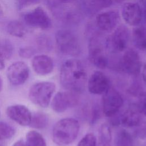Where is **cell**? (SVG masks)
<instances>
[{
    "mask_svg": "<svg viewBox=\"0 0 146 146\" xmlns=\"http://www.w3.org/2000/svg\"><path fill=\"white\" fill-rule=\"evenodd\" d=\"M59 78L65 89L78 94L84 91L88 80L83 63L75 58L68 59L63 63Z\"/></svg>",
    "mask_w": 146,
    "mask_h": 146,
    "instance_id": "1",
    "label": "cell"
},
{
    "mask_svg": "<svg viewBox=\"0 0 146 146\" xmlns=\"http://www.w3.org/2000/svg\"><path fill=\"white\" fill-rule=\"evenodd\" d=\"M80 129L78 120L66 117L59 120L52 129V140L58 146H67L77 138Z\"/></svg>",
    "mask_w": 146,
    "mask_h": 146,
    "instance_id": "2",
    "label": "cell"
},
{
    "mask_svg": "<svg viewBox=\"0 0 146 146\" xmlns=\"http://www.w3.org/2000/svg\"><path fill=\"white\" fill-rule=\"evenodd\" d=\"M54 15L66 22H75L80 17L77 0H45Z\"/></svg>",
    "mask_w": 146,
    "mask_h": 146,
    "instance_id": "3",
    "label": "cell"
},
{
    "mask_svg": "<svg viewBox=\"0 0 146 146\" xmlns=\"http://www.w3.org/2000/svg\"><path fill=\"white\" fill-rule=\"evenodd\" d=\"M55 88V84L53 82H38L30 87L29 98L34 104L43 108H46L50 103Z\"/></svg>",
    "mask_w": 146,
    "mask_h": 146,
    "instance_id": "4",
    "label": "cell"
},
{
    "mask_svg": "<svg viewBox=\"0 0 146 146\" xmlns=\"http://www.w3.org/2000/svg\"><path fill=\"white\" fill-rule=\"evenodd\" d=\"M55 40L59 51L67 55L77 56L81 51V47L77 36L68 30H59L55 35Z\"/></svg>",
    "mask_w": 146,
    "mask_h": 146,
    "instance_id": "5",
    "label": "cell"
},
{
    "mask_svg": "<svg viewBox=\"0 0 146 146\" xmlns=\"http://www.w3.org/2000/svg\"><path fill=\"white\" fill-rule=\"evenodd\" d=\"M123 104V99L117 90L110 86L103 94L102 110L107 117L114 116Z\"/></svg>",
    "mask_w": 146,
    "mask_h": 146,
    "instance_id": "6",
    "label": "cell"
},
{
    "mask_svg": "<svg viewBox=\"0 0 146 146\" xmlns=\"http://www.w3.org/2000/svg\"><path fill=\"white\" fill-rule=\"evenodd\" d=\"M129 36L128 28L124 25H119L107 38L106 46L113 52H122L127 48Z\"/></svg>",
    "mask_w": 146,
    "mask_h": 146,
    "instance_id": "7",
    "label": "cell"
},
{
    "mask_svg": "<svg viewBox=\"0 0 146 146\" xmlns=\"http://www.w3.org/2000/svg\"><path fill=\"white\" fill-rule=\"evenodd\" d=\"M23 20L29 26L46 30L52 26V22L47 12L41 7H37L26 13Z\"/></svg>",
    "mask_w": 146,
    "mask_h": 146,
    "instance_id": "8",
    "label": "cell"
},
{
    "mask_svg": "<svg viewBox=\"0 0 146 146\" xmlns=\"http://www.w3.org/2000/svg\"><path fill=\"white\" fill-rule=\"evenodd\" d=\"M77 94L68 90L58 92L51 103L52 110L57 113H62L75 106L78 102Z\"/></svg>",
    "mask_w": 146,
    "mask_h": 146,
    "instance_id": "9",
    "label": "cell"
},
{
    "mask_svg": "<svg viewBox=\"0 0 146 146\" xmlns=\"http://www.w3.org/2000/svg\"><path fill=\"white\" fill-rule=\"evenodd\" d=\"M88 56L91 63L96 67L104 69L108 65V59L104 47L97 38L90 39L88 44Z\"/></svg>",
    "mask_w": 146,
    "mask_h": 146,
    "instance_id": "10",
    "label": "cell"
},
{
    "mask_svg": "<svg viewBox=\"0 0 146 146\" xmlns=\"http://www.w3.org/2000/svg\"><path fill=\"white\" fill-rule=\"evenodd\" d=\"M30 70L23 62L18 61L12 63L6 71L7 78L14 86H19L25 83L28 79Z\"/></svg>",
    "mask_w": 146,
    "mask_h": 146,
    "instance_id": "11",
    "label": "cell"
},
{
    "mask_svg": "<svg viewBox=\"0 0 146 146\" xmlns=\"http://www.w3.org/2000/svg\"><path fill=\"white\" fill-rule=\"evenodd\" d=\"M87 86L88 91L94 95H103L110 87V80L103 72H94L87 80Z\"/></svg>",
    "mask_w": 146,
    "mask_h": 146,
    "instance_id": "12",
    "label": "cell"
},
{
    "mask_svg": "<svg viewBox=\"0 0 146 146\" xmlns=\"http://www.w3.org/2000/svg\"><path fill=\"white\" fill-rule=\"evenodd\" d=\"M121 65L123 70L128 74L137 75L141 68L139 55L132 48L126 50L122 56Z\"/></svg>",
    "mask_w": 146,
    "mask_h": 146,
    "instance_id": "13",
    "label": "cell"
},
{
    "mask_svg": "<svg viewBox=\"0 0 146 146\" xmlns=\"http://www.w3.org/2000/svg\"><path fill=\"white\" fill-rule=\"evenodd\" d=\"M119 21V14L115 10H109L102 12L97 15L96 24L102 31H113L117 26Z\"/></svg>",
    "mask_w": 146,
    "mask_h": 146,
    "instance_id": "14",
    "label": "cell"
},
{
    "mask_svg": "<svg viewBox=\"0 0 146 146\" xmlns=\"http://www.w3.org/2000/svg\"><path fill=\"white\" fill-rule=\"evenodd\" d=\"M6 114L10 119L22 126L29 125L32 116L29 109L21 104L9 106L6 109Z\"/></svg>",
    "mask_w": 146,
    "mask_h": 146,
    "instance_id": "15",
    "label": "cell"
},
{
    "mask_svg": "<svg viewBox=\"0 0 146 146\" xmlns=\"http://www.w3.org/2000/svg\"><path fill=\"white\" fill-rule=\"evenodd\" d=\"M121 16L124 22L132 26H138L142 19V11L136 2L125 3L122 8Z\"/></svg>",
    "mask_w": 146,
    "mask_h": 146,
    "instance_id": "16",
    "label": "cell"
},
{
    "mask_svg": "<svg viewBox=\"0 0 146 146\" xmlns=\"http://www.w3.org/2000/svg\"><path fill=\"white\" fill-rule=\"evenodd\" d=\"M34 71L40 75H46L50 74L54 69L52 59L46 55L35 56L31 62Z\"/></svg>",
    "mask_w": 146,
    "mask_h": 146,
    "instance_id": "17",
    "label": "cell"
},
{
    "mask_svg": "<svg viewBox=\"0 0 146 146\" xmlns=\"http://www.w3.org/2000/svg\"><path fill=\"white\" fill-rule=\"evenodd\" d=\"M141 113L137 107L127 109L120 116L119 122L124 127L132 128L138 126L141 122Z\"/></svg>",
    "mask_w": 146,
    "mask_h": 146,
    "instance_id": "18",
    "label": "cell"
},
{
    "mask_svg": "<svg viewBox=\"0 0 146 146\" xmlns=\"http://www.w3.org/2000/svg\"><path fill=\"white\" fill-rule=\"evenodd\" d=\"M132 40L134 45L141 50H146V29L140 26L135 27L132 31Z\"/></svg>",
    "mask_w": 146,
    "mask_h": 146,
    "instance_id": "19",
    "label": "cell"
},
{
    "mask_svg": "<svg viewBox=\"0 0 146 146\" xmlns=\"http://www.w3.org/2000/svg\"><path fill=\"white\" fill-rule=\"evenodd\" d=\"M98 146H111L112 133L110 125L107 123H103L99 130Z\"/></svg>",
    "mask_w": 146,
    "mask_h": 146,
    "instance_id": "20",
    "label": "cell"
},
{
    "mask_svg": "<svg viewBox=\"0 0 146 146\" xmlns=\"http://www.w3.org/2000/svg\"><path fill=\"white\" fill-rule=\"evenodd\" d=\"M48 116L42 112H36L32 115L29 125L35 129H41L46 128L48 124Z\"/></svg>",
    "mask_w": 146,
    "mask_h": 146,
    "instance_id": "21",
    "label": "cell"
},
{
    "mask_svg": "<svg viewBox=\"0 0 146 146\" xmlns=\"http://www.w3.org/2000/svg\"><path fill=\"white\" fill-rule=\"evenodd\" d=\"M27 146H47L43 136L36 131H30L26 135Z\"/></svg>",
    "mask_w": 146,
    "mask_h": 146,
    "instance_id": "22",
    "label": "cell"
},
{
    "mask_svg": "<svg viewBox=\"0 0 146 146\" xmlns=\"http://www.w3.org/2000/svg\"><path fill=\"white\" fill-rule=\"evenodd\" d=\"M7 30L11 35L18 38L23 37L26 33V29L23 23L15 20L8 23Z\"/></svg>",
    "mask_w": 146,
    "mask_h": 146,
    "instance_id": "23",
    "label": "cell"
},
{
    "mask_svg": "<svg viewBox=\"0 0 146 146\" xmlns=\"http://www.w3.org/2000/svg\"><path fill=\"white\" fill-rule=\"evenodd\" d=\"M112 2V0H85L87 7L94 12L108 7Z\"/></svg>",
    "mask_w": 146,
    "mask_h": 146,
    "instance_id": "24",
    "label": "cell"
},
{
    "mask_svg": "<svg viewBox=\"0 0 146 146\" xmlns=\"http://www.w3.org/2000/svg\"><path fill=\"white\" fill-rule=\"evenodd\" d=\"M115 142L116 146H133L132 136L125 129H121L118 132Z\"/></svg>",
    "mask_w": 146,
    "mask_h": 146,
    "instance_id": "25",
    "label": "cell"
},
{
    "mask_svg": "<svg viewBox=\"0 0 146 146\" xmlns=\"http://www.w3.org/2000/svg\"><path fill=\"white\" fill-rule=\"evenodd\" d=\"M15 133V128L9 124L0 121V138L9 139L11 138Z\"/></svg>",
    "mask_w": 146,
    "mask_h": 146,
    "instance_id": "26",
    "label": "cell"
},
{
    "mask_svg": "<svg viewBox=\"0 0 146 146\" xmlns=\"http://www.w3.org/2000/svg\"><path fill=\"white\" fill-rule=\"evenodd\" d=\"M97 140L92 133H87L78 142L77 146H96Z\"/></svg>",
    "mask_w": 146,
    "mask_h": 146,
    "instance_id": "27",
    "label": "cell"
},
{
    "mask_svg": "<svg viewBox=\"0 0 146 146\" xmlns=\"http://www.w3.org/2000/svg\"><path fill=\"white\" fill-rule=\"evenodd\" d=\"M37 42L40 48L44 50H49L51 48L52 42L50 38L45 35H40L38 37Z\"/></svg>",
    "mask_w": 146,
    "mask_h": 146,
    "instance_id": "28",
    "label": "cell"
},
{
    "mask_svg": "<svg viewBox=\"0 0 146 146\" xmlns=\"http://www.w3.org/2000/svg\"><path fill=\"white\" fill-rule=\"evenodd\" d=\"M0 53L5 59H9L13 54V47L10 42L5 41L0 46Z\"/></svg>",
    "mask_w": 146,
    "mask_h": 146,
    "instance_id": "29",
    "label": "cell"
},
{
    "mask_svg": "<svg viewBox=\"0 0 146 146\" xmlns=\"http://www.w3.org/2000/svg\"><path fill=\"white\" fill-rule=\"evenodd\" d=\"M136 107L141 114L146 116V92L139 95Z\"/></svg>",
    "mask_w": 146,
    "mask_h": 146,
    "instance_id": "30",
    "label": "cell"
},
{
    "mask_svg": "<svg viewBox=\"0 0 146 146\" xmlns=\"http://www.w3.org/2000/svg\"><path fill=\"white\" fill-rule=\"evenodd\" d=\"M17 8L19 10L26 8L30 6L37 4L40 0H14Z\"/></svg>",
    "mask_w": 146,
    "mask_h": 146,
    "instance_id": "31",
    "label": "cell"
},
{
    "mask_svg": "<svg viewBox=\"0 0 146 146\" xmlns=\"http://www.w3.org/2000/svg\"><path fill=\"white\" fill-rule=\"evenodd\" d=\"M35 54V50L31 47H25L19 49V56L23 58H30Z\"/></svg>",
    "mask_w": 146,
    "mask_h": 146,
    "instance_id": "32",
    "label": "cell"
},
{
    "mask_svg": "<svg viewBox=\"0 0 146 146\" xmlns=\"http://www.w3.org/2000/svg\"><path fill=\"white\" fill-rule=\"evenodd\" d=\"M13 146H27V144L26 143V141H25L23 140H19L17 141H16Z\"/></svg>",
    "mask_w": 146,
    "mask_h": 146,
    "instance_id": "33",
    "label": "cell"
},
{
    "mask_svg": "<svg viewBox=\"0 0 146 146\" xmlns=\"http://www.w3.org/2000/svg\"><path fill=\"white\" fill-rule=\"evenodd\" d=\"M5 67V58L0 53V70L3 69Z\"/></svg>",
    "mask_w": 146,
    "mask_h": 146,
    "instance_id": "34",
    "label": "cell"
},
{
    "mask_svg": "<svg viewBox=\"0 0 146 146\" xmlns=\"http://www.w3.org/2000/svg\"><path fill=\"white\" fill-rule=\"evenodd\" d=\"M142 78L144 82L146 83V64L144 65L142 71Z\"/></svg>",
    "mask_w": 146,
    "mask_h": 146,
    "instance_id": "35",
    "label": "cell"
},
{
    "mask_svg": "<svg viewBox=\"0 0 146 146\" xmlns=\"http://www.w3.org/2000/svg\"><path fill=\"white\" fill-rule=\"evenodd\" d=\"M0 146H7V143L5 139L0 138Z\"/></svg>",
    "mask_w": 146,
    "mask_h": 146,
    "instance_id": "36",
    "label": "cell"
},
{
    "mask_svg": "<svg viewBox=\"0 0 146 146\" xmlns=\"http://www.w3.org/2000/svg\"><path fill=\"white\" fill-rule=\"evenodd\" d=\"M4 15V11L3 8L2 6V5L0 4V18H1Z\"/></svg>",
    "mask_w": 146,
    "mask_h": 146,
    "instance_id": "37",
    "label": "cell"
},
{
    "mask_svg": "<svg viewBox=\"0 0 146 146\" xmlns=\"http://www.w3.org/2000/svg\"><path fill=\"white\" fill-rule=\"evenodd\" d=\"M2 86H3V82H2V79L1 77L0 76V92L2 88Z\"/></svg>",
    "mask_w": 146,
    "mask_h": 146,
    "instance_id": "38",
    "label": "cell"
},
{
    "mask_svg": "<svg viewBox=\"0 0 146 146\" xmlns=\"http://www.w3.org/2000/svg\"><path fill=\"white\" fill-rule=\"evenodd\" d=\"M113 1H115V2H116L120 3V2H123V1H125V0H113Z\"/></svg>",
    "mask_w": 146,
    "mask_h": 146,
    "instance_id": "39",
    "label": "cell"
}]
</instances>
